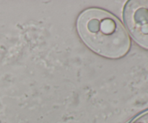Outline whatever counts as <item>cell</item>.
<instances>
[{
    "instance_id": "1",
    "label": "cell",
    "mask_w": 148,
    "mask_h": 123,
    "mask_svg": "<svg viewBox=\"0 0 148 123\" xmlns=\"http://www.w3.org/2000/svg\"><path fill=\"white\" fill-rule=\"evenodd\" d=\"M77 30L87 46L105 57H122L130 49L127 30L115 17L104 10L88 9L81 13Z\"/></svg>"
},
{
    "instance_id": "2",
    "label": "cell",
    "mask_w": 148,
    "mask_h": 123,
    "mask_svg": "<svg viewBox=\"0 0 148 123\" xmlns=\"http://www.w3.org/2000/svg\"><path fill=\"white\" fill-rule=\"evenodd\" d=\"M124 19L134 40L148 50V0L127 1L124 7Z\"/></svg>"
},
{
    "instance_id": "3",
    "label": "cell",
    "mask_w": 148,
    "mask_h": 123,
    "mask_svg": "<svg viewBox=\"0 0 148 123\" xmlns=\"http://www.w3.org/2000/svg\"><path fill=\"white\" fill-rule=\"evenodd\" d=\"M132 123H148V111L137 117Z\"/></svg>"
}]
</instances>
